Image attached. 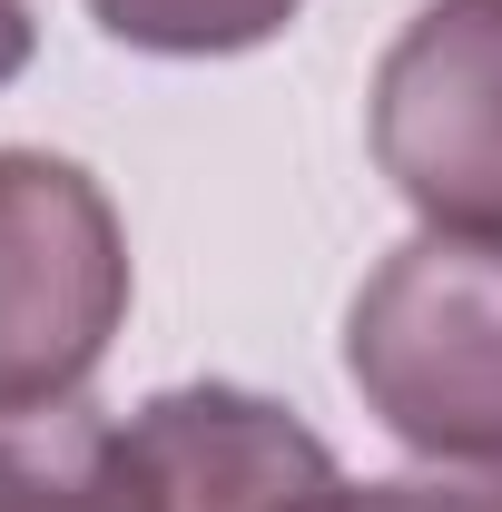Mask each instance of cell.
<instances>
[{
    "label": "cell",
    "mask_w": 502,
    "mask_h": 512,
    "mask_svg": "<svg viewBox=\"0 0 502 512\" xmlns=\"http://www.w3.org/2000/svg\"><path fill=\"white\" fill-rule=\"evenodd\" d=\"M345 375L394 444L434 463L502 453V237L424 227L345 306Z\"/></svg>",
    "instance_id": "obj_1"
},
{
    "label": "cell",
    "mask_w": 502,
    "mask_h": 512,
    "mask_svg": "<svg viewBox=\"0 0 502 512\" xmlns=\"http://www.w3.org/2000/svg\"><path fill=\"white\" fill-rule=\"evenodd\" d=\"M128 325V227L109 188L50 158L0 148V424L60 414L109 365Z\"/></svg>",
    "instance_id": "obj_2"
},
{
    "label": "cell",
    "mask_w": 502,
    "mask_h": 512,
    "mask_svg": "<svg viewBox=\"0 0 502 512\" xmlns=\"http://www.w3.org/2000/svg\"><path fill=\"white\" fill-rule=\"evenodd\" d=\"M365 138L424 227L502 237V0H424L394 30Z\"/></svg>",
    "instance_id": "obj_3"
},
{
    "label": "cell",
    "mask_w": 502,
    "mask_h": 512,
    "mask_svg": "<svg viewBox=\"0 0 502 512\" xmlns=\"http://www.w3.org/2000/svg\"><path fill=\"white\" fill-rule=\"evenodd\" d=\"M158 512H345L355 483L286 404L247 384H168L128 414Z\"/></svg>",
    "instance_id": "obj_4"
},
{
    "label": "cell",
    "mask_w": 502,
    "mask_h": 512,
    "mask_svg": "<svg viewBox=\"0 0 502 512\" xmlns=\"http://www.w3.org/2000/svg\"><path fill=\"white\" fill-rule=\"evenodd\" d=\"M0 512H158V483L109 414H20L0 424Z\"/></svg>",
    "instance_id": "obj_5"
},
{
    "label": "cell",
    "mask_w": 502,
    "mask_h": 512,
    "mask_svg": "<svg viewBox=\"0 0 502 512\" xmlns=\"http://www.w3.org/2000/svg\"><path fill=\"white\" fill-rule=\"evenodd\" d=\"M306 0H89V20L148 60H237L266 50Z\"/></svg>",
    "instance_id": "obj_6"
},
{
    "label": "cell",
    "mask_w": 502,
    "mask_h": 512,
    "mask_svg": "<svg viewBox=\"0 0 502 512\" xmlns=\"http://www.w3.org/2000/svg\"><path fill=\"white\" fill-rule=\"evenodd\" d=\"M345 512H502V453L463 463V473H404V483H365Z\"/></svg>",
    "instance_id": "obj_7"
},
{
    "label": "cell",
    "mask_w": 502,
    "mask_h": 512,
    "mask_svg": "<svg viewBox=\"0 0 502 512\" xmlns=\"http://www.w3.org/2000/svg\"><path fill=\"white\" fill-rule=\"evenodd\" d=\"M30 69V0H0V89Z\"/></svg>",
    "instance_id": "obj_8"
}]
</instances>
